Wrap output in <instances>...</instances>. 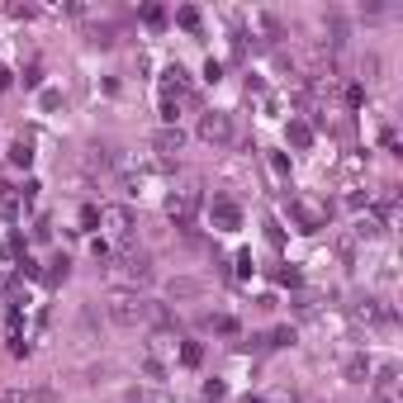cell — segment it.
<instances>
[{
    "instance_id": "9a60e30c",
    "label": "cell",
    "mask_w": 403,
    "mask_h": 403,
    "mask_svg": "<svg viewBox=\"0 0 403 403\" xmlns=\"http://www.w3.org/2000/svg\"><path fill=\"white\" fill-rule=\"evenodd\" d=\"M270 171H275V181H290V161H285V152H270Z\"/></svg>"
},
{
    "instance_id": "7c38bea8",
    "label": "cell",
    "mask_w": 403,
    "mask_h": 403,
    "mask_svg": "<svg viewBox=\"0 0 403 403\" xmlns=\"http://www.w3.org/2000/svg\"><path fill=\"white\" fill-rule=\"evenodd\" d=\"M204 361V347L199 342H181V365H199Z\"/></svg>"
},
{
    "instance_id": "e0dca14e",
    "label": "cell",
    "mask_w": 403,
    "mask_h": 403,
    "mask_svg": "<svg viewBox=\"0 0 403 403\" xmlns=\"http://www.w3.org/2000/svg\"><path fill=\"white\" fill-rule=\"evenodd\" d=\"M290 342H295V327H275L270 332V347H290Z\"/></svg>"
},
{
    "instance_id": "5bb4252c",
    "label": "cell",
    "mask_w": 403,
    "mask_h": 403,
    "mask_svg": "<svg viewBox=\"0 0 403 403\" xmlns=\"http://www.w3.org/2000/svg\"><path fill=\"white\" fill-rule=\"evenodd\" d=\"M142 24L161 28V24H166V10H161V5H142Z\"/></svg>"
},
{
    "instance_id": "52a82bcc",
    "label": "cell",
    "mask_w": 403,
    "mask_h": 403,
    "mask_svg": "<svg viewBox=\"0 0 403 403\" xmlns=\"http://www.w3.org/2000/svg\"><path fill=\"white\" fill-rule=\"evenodd\" d=\"M152 147L171 157V152H181V147H186V133H181L176 124H166V129H157V138H152Z\"/></svg>"
},
{
    "instance_id": "6da1fadb",
    "label": "cell",
    "mask_w": 403,
    "mask_h": 403,
    "mask_svg": "<svg viewBox=\"0 0 403 403\" xmlns=\"http://www.w3.org/2000/svg\"><path fill=\"white\" fill-rule=\"evenodd\" d=\"M109 318L119 322V327H161L166 322V309H161L157 299L138 295V290H119V295H109Z\"/></svg>"
},
{
    "instance_id": "ba28073f",
    "label": "cell",
    "mask_w": 403,
    "mask_h": 403,
    "mask_svg": "<svg viewBox=\"0 0 403 403\" xmlns=\"http://www.w3.org/2000/svg\"><path fill=\"white\" fill-rule=\"evenodd\" d=\"M214 223L223 228V233H233V228L242 223V209L233 204V199H214Z\"/></svg>"
},
{
    "instance_id": "4fadbf2b",
    "label": "cell",
    "mask_w": 403,
    "mask_h": 403,
    "mask_svg": "<svg viewBox=\"0 0 403 403\" xmlns=\"http://www.w3.org/2000/svg\"><path fill=\"white\" fill-rule=\"evenodd\" d=\"M10 161H15V166H28V161H33V147H28L24 138H19V142L10 147Z\"/></svg>"
},
{
    "instance_id": "ac0fdd59",
    "label": "cell",
    "mask_w": 403,
    "mask_h": 403,
    "mask_svg": "<svg viewBox=\"0 0 403 403\" xmlns=\"http://www.w3.org/2000/svg\"><path fill=\"white\" fill-rule=\"evenodd\" d=\"M176 19H181V28H199V10H195V5H186Z\"/></svg>"
},
{
    "instance_id": "30bf717a",
    "label": "cell",
    "mask_w": 403,
    "mask_h": 403,
    "mask_svg": "<svg viewBox=\"0 0 403 403\" xmlns=\"http://www.w3.org/2000/svg\"><path fill=\"white\" fill-rule=\"evenodd\" d=\"M295 218L304 223V233H318L322 228V214L313 209V204H304V199H295Z\"/></svg>"
},
{
    "instance_id": "2e32d148",
    "label": "cell",
    "mask_w": 403,
    "mask_h": 403,
    "mask_svg": "<svg viewBox=\"0 0 403 403\" xmlns=\"http://www.w3.org/2000/svg\"><path fill=\"white\" fill-rule=\"evenodd\" d=\"M67 270H72V261H67V256H57L53 270H48V280H53V285H62V280H67Z\"/></svg>"
},
{
    "instance_id": "7a4b0ae2",
    "label": "cell",
    "mask_w": 403,
    "mask_h": 403,
    "mask_svg": "<svg viewBox=\"0 0 403 403\" xmlns=\"http://www.w3.org/2000/svg\"><path fill=\"white\" fill-rule=\"evenodd\" d=\"M152 275H157V270H152V256H147V252H133V247H124V252L109 261V280H114V285H129V290H142Z\"/></svg>"
},
{
    "instance_id": "44dd1931",
    "label": "cell",
    "mask_w": 403,
    "mask_h": 403,
    "mask_svg": "<svg viewBox=\"0 0 403 403\" xmlns=\"http://www.w3.org/2000/svg\"><path fill=\"white\" fill-rule=\"evenodd\" d=\"M95 223H100V209L85 204V209H81V228H95Z\"/></svg>"
},
{
    "instance_id": "8fae6325",
    "label": "cell",
    "mask_w": 403,
    "mask_h": 403,
    "mask_svg": "<svg viewBox=\"0 0 403 403\" xmlns=\"http://www.w3.org/2000/svg\"><path fill=\"white\" fill-rule=\"evenodd\" d=\"M285 138H290L295 147H309V142H313V129H309L304 119H290V129H285Z\"/></svg>"
},
{
    "instance_id": "8992f818",
    "label": "cell",
    "mask_w": 403,
    "mask_h": 403,
    "mask_svg": "<svg viewBox=\"0 0 403 403\" xmlns=\"http://www.w3.org/2000/svg\"><path fill=\"white\" fill-rule=\"evenodd\" d=\"M195 209H199V195H195V190H181V195H171V199H166V214L176 218V223H190Z\"/></svg>"
},
{
    "instance_id": "277c9868",
    "label": "cell",
    "mask_w": 403,
    "mask_h": 403,
    "mask_svg": "<svg viewBox=\"0 0 403 403\" xmlns=\"http://www.w3.org/2000/svg\"><path fill=\"white\" fill-rule=\"evenodd\" d=\"M100 223H105L109 238H119V242H129V233H133V214H129L124 204H105V209H100Z\"/></svg>"
},
{
    "instance_id": "5b68a950",
    "label": "cell",
    "mask_w": 403,
    "mask_h": 403,
    "mask_svg": "<svg viewBox=\"0 0 403 403\" xmlns=\"http://www.w3.org/2000/svg\"><path fill=\"white\" fill-rule=\"evenodd\" d=\"M342 375H347L351 384H365V379L375 375V361H370L365 351H351L347 361H342Z\"/></svg>"
},
{
    "instance_id": "ffe728a7",
    "label": "cell",
    "mask_w": 403,
    "mask_h": 403,
    "mask_svg": "<svg viewBox=\"0 0 403 403\" xmlns=\"http://www.w3.org/2000/svg\"><path fill=\"white\" fill-rule=\"evenodd\" d=\"M223 394H228V389H223L218 379H209V384H204V399H209V403H218V399H223Z\"/></svg>"
},
{
    "instance_id": "9c48e42d",
    "label": "cell",
    "mask_w": 403,
    "mask_h": 403,
    "mask_svg": "<svg viewBox=\"0 0 403 403\" xmlns=\"http://www.w3.org/2000/svg\"><path fill=\"white\" fill-rule=\"evenodd\" d=\"M171 95H190V72L186 67H166V100Z\"/></svg>"
},
{
    "instance_id": "d6986e66",
    "label": "cell",
    "mask_w": 403,
    "mask_h": 403,
    "mask_svg": "<svg viewBox=\"0 0 403 403\" xmlns=\"http://www.w3.org/2000/svg\"><path fill=\"white\" fill-rule=\"evenodd\" d=\"M209 327H214V332H238V318H228V313H218V318H209Z\"/></svg>"
},
{
    "instance_id": "7402d4cb",
    "label": "cell",
    "mask_w": 403,
    "mask_h": 403,
    "mask_svg": "<svg viewBox=\"0 0 403 403\" xmlns=\"http://www.w3.org/2000/svg\"><path fill=\"white\" fill-rule=\"evenodd\" d=\"M0 90H10V72L5 67H0Z\"/></svg>"
},
{
    "instance_id": "603a6c76",
    "label": "cell",
    "mask_w": 403,
    "mask_h": 403,
    "mask_svg": "<svg viewBox=\"0 0 403 403\" xmlns=\"http://www.w3.org/2000/svg\"><path fill=\"white\" fill-rule=\"evenodd\" d=\"M242 403H261V399H242Z\"/></svg>"
},
{
    "instance_id": "3957f363",
    "label": "cell",
    "mask_w": 403,
    "mask_h": 403,
    "mask_svg": "<svg viewBox=\"0 0 403 403\" xmlns=\"http://www.w3.org/2000/svg\"><path fill=\"white\" fill-rule=\"evenodd\" d=\"M233 133H238V124H233V114H228V109H209V114L199 119V138H204V142H214V147H228Z\"/></svg>"
}]
</instances>
